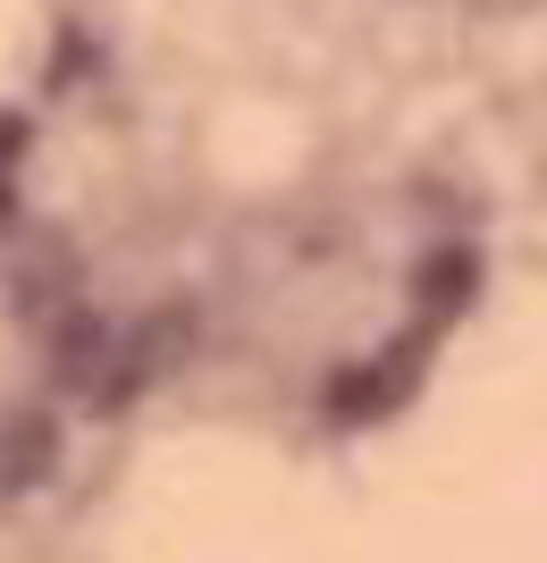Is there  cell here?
I'll return each mask as SVG.
<instances>
[{
	"instance_id": "obj_1",
	"label": "cell",
	"mask_w": 547,
	"mask_h": 563,
	"mask_svg": "<svg viewBox=\"0 0 547 563\" xmlns=\"http://www.w3.org/2000/svg\"><path fill=\"white\" fill-rule=\"evenodd\" d=\"M405 387H413V345H387V362H362V371H346L329 387V412L337 421H380Z\"/></svg>"
},
{
	"instance_id": "obj_2",
	"label": "cell",
	"mask_w": 547,
	"mask_h": 563,
	"mask_svg": "<svg viewBox=\"0 0 547 563\" xmlns=\"http://www.w3.org/2000/svg\"><path fill=\"white\" fill-rule=\"evenodd\" d=\"M51 454H59V429L43 412H18V421L0 429V488H34L51 471Z\"/></svg>"
},
{
	"instance_id": "obj_3",
	"label": "cell",
	"mask_w": 547,
	"mask_h": 563,
	"mask_svg": "<svg viewBox=\"0 0 547 563\" xmlns=\"http://www.w3.org/2000/svg\"><path fill=\"white\" fill-rule=\"evenodd\" d=\"M463 295H472V253H438V261L422 269V303H429V311H455Z\"/></svg>"
}]
</instances>
